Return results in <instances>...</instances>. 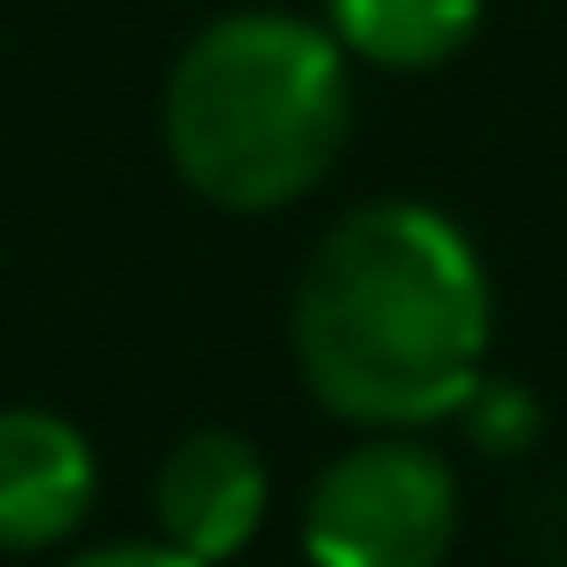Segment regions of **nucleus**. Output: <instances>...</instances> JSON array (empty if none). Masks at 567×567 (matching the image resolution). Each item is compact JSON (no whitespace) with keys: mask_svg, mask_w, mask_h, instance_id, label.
<instances>
[{"mask_svg":"<svg viewBox=\"0 0 567 567\" xmlns=\"http://www.w3.org/2000/svg\"><path fill=\"white\" fill-rule=\"evenodd\" d=\"M489 350L474 241L427 203L350 210L296 280V365L358 427H420L466 404Z\"/></svg>","mask_w":567,"mask_h":567,"instance_id":"obj_1","label":"nucleus"},{"mask_svg":"<svg viewBox=\"0 0 567 567\" xmlns=\"http://www.w3.org/2000/svg\"><path fill=\"white\" fill-rule=\"evenodd\" d=\"M79 567H210V559H195V551H179V544L164 536V544H110V551H94V559H79Z\"/></svg>","mask_w":567,"mask_h":567,"instance_id":"obj_8","label":"nucleus"},{"mask_svg":"<svg viewBox=\"0 0 567 567\" xmlns=\"http://www.w3.org/2000/svg\"><path fill=\"white\" fill-rule=\"evenodd\" d=\"M458 420H466V435L482 443V451H497V458H513V451H528L536 443V396L520 389V381H474L466 389V404H458Z\"/></svg>","mask_w":567,"mask_h":567,"instance_id":"obj_7","label":"nucleus"},{"mask_svg":"<svg viewBox=\"0 0 567 567\" xmlns=\"http://www.w3.org/2000/svg\"><path fill=\"white\" fill-rule=\"evenodd\" d=\"M327 17L350 55L381 71H435L474 40L482 0H327Z\"/></svg>","mask_w":567,"mask_h":567,"instance_id":"obj_6","label":"nucleus"},{"mask_svg":"<svg viewBox=\"0 0 567 567\" xmlns=\"http://www.w3.org/2000/svg\"><path fill=\"white\" fill-rule=\"evenodd\" d=\"M458 536V482L420 443L342 451L303 505L311 567H435Z\"/></svg>","mask_w":567,"mask_h":567,"instance_id":"obj_3","label":"nucleus"},{"mask_svg":"<svg viewBox=\"0 0 567 567\" xmlns=\"http://www.w3.org/2000/svg\"><path fill=\"white\" fill-rule=\"evenodd\" d=\"M350 133L342 40L249 9L187 40L164 86V148L179 179L218 210H280L311 195Z\"/></svg>","mask_w":567,"mask_h":567,"instance_id":"obj_2","label":"nucleus"},{"mask_svg":"<svg viewBox=\"0 0 567 567\" xmlns=\"http://www.w3.org/2000/svg\"><path fill=\"white\" fill-rule=\"evenodd\" d=\"M156 520L195 559H234L265 520V458L234 427H195L156 474Z\"/></svg>","mask_w":567,"mask_h":567,"instance_id":"obj_5","label":"nucleus"},{"mask_svg":"<svg viewBox=\"0 0 567 567\" xmlns=\"http://www.w3.org/2000/svg\"><path fill=\"white\" fill-rule=\"evenodd\" d=\"M94 505V451L55 412H0V551H48Z\"/></svg>","mask_w":567,"mask_h":567,"instance_id":"obj_4","label":"nucleus"}]
</instances>
